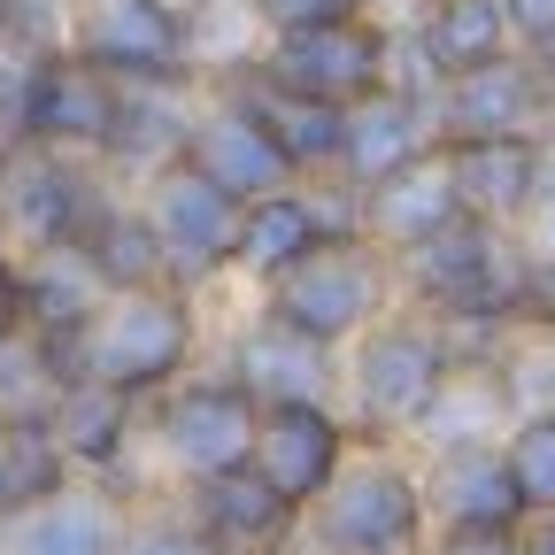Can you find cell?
Returning a JSON list of instances; mask_svg holds the SVG:
<instances>
[{
  "label": "cell",
  "instance_id": "obj_1",
  "mask_svg": "<svg viewBox=\"0 0 555 555\" xmlns=\"http://www.w3.org/2000/svg\"><path fill=\"white\" fill-rule=\"evenodd\" d=\"M54 356H62L69 386H108V393H131V401H155L178 378H193V356H201L193 294H178V286L108 294V309L69 339V347H54Z\"/></svg>",
  "mask_w": 555,
  "mask_h": 555
},
{
  "label": "cell",
  "instance_id": "obj_2",
  "mask_svg": "<svg viewBox=\"0 0 555 555\" xmlns=\"http://www.w3.org/2000/svg\"><path fill=\"white\" fill-rule=\"evenodd\" d=\"M301 525H309L317 555H416V540L433 525V502H425V478L401 455L371 448V455H347L332 494Z\"/></svg>",
  "mask_w": 555,
  "mask_h": 555
},
{
  "label": "cell",
  "instance_id": "obj_3",
  "mask_svg": "<svg viewBox=\"0 0 555 555\" xmlns=\"http://www.w3.org/2000/svg\"><path fill=\"white\" fill-rule=\"evenodd\" d=\"M116 208V193L101 185L93 163L54 155V147H0V224H9L16 255H47V247H86L93 224Z\"/></svg>",
  "mask_w": 555,
  "mask_h": 555
},
{
  "label": "cell",
  "instance_id": "obj_4",
  "mask_svg": "<svg viewBox=\"0 0 555 555\" xmlns=\"http://www.w3.org/2000/svg\"><path fill=\"white\" fill-rule=\"evenodd\" d=\"M386 286H393L386 247L324 240L309 262H294L286 278H278V286H262V309L278 324H294L301 339H317V347H347V339H363L386 317Z\"/></svg>",
  "mask_w": 555,
  "mask_h": 555
},
{
  "label": "cell",
  "instance_id": "obj_5",
  "mask_svg": "<svg viewBox=\"0 0 555 555\" xmlns=\"http://www.w3.org/2000/svg\"><path fill=\"white\" fill-rule=\"evenodd\" d=\"M448 378H455V356H448V339L425 309L378 317L356 339V363H347V393H356V416L371 433H416Z\"/></svg>",
  "mask_w": 555,
  "mask_h": 555
},
{
  "label": "cell",
  "instance_id": "obj_6",
  "mask_svg": "<svg viewBox=\"0 0 555 555\" xmlns=\"http://www.w3.org/2000/svg\"><path fill=\"white\" fill-rule=\"evenodd\" d=\"M255 433H262V401L240 393L224 371L217 378H178L170 393L147 401V440H155L163 470L185 478V486L247 470L255 463Z\"/></svg>",
  "mask_w": 555,
  "mask_h": 555
},
{
  "label": "cell",
  "instance_id": "obj_7",
  "mask_svg": "<svg viewBox=\"0 0 555 555\" xmlns=\"http://www.w3.org/2000/svg\"><path fill=\"white\" fill-rule=\"evenodd\" d=\"M139 208H147V224H155V240H163V262H170V286H178V294L208 286L217 270H232L247 208H240L224 185H208L193 163L155 170L147 193H139Z\"/></svg>",
  "mask_w": 555,
  "mask_h": 555
},
{
  "label": "cell",
  "instance_id": "obj_8",
  "mask_svg": "<svg viewBox=\"0 0 555 555\" xmlns=\"http://www.w3.org/2000/svg\"><path fill=\"white\" fill-rule=\"evenodd\" d=\"M69 54H86L116 86H185L193 69L185 16L170 0H93L69 31Z\"/></svg>",
  "mask_w": 555,
  "mask_h": 555
},
{
  "label": "cell",
  "instance_id": "obj_9",
  "mask_svg": "<svg viewBox=\"0 0 555 555\" xmlns=\"http://www.w3.org/2000/svg\"><path fill=\"white\" fill-rule=\"evenodd\" d=\"M116 116H124V86L101 78L86 54L54 47L31 78V101H24V139L31 147H54V155H78V163H108Z\"/></svg>",
  "mask_w": 555,
  "mask_h": 555
},
{
  "label": "cell",
  "instance_id": "obj_10",
  "mask_svg": "<svg viewBox=\"0 0 555 555\" xmlns=\"http://www.w3.org/2000/svg\"><path fill=\"white\" fill-rule=\"evenodd\" d=\"M262 78L286 86L301 101H324V108H356L371 93H386V39L371 24H324V31H294L262 54Z\"/></svg>",
  "mask_w": 555,
  "mask_h": 555
},
{
  "label": "cell",
  "instance_id": "obj_11",
  "mask_svg": "<svg viewBox=\"0 0 555 555\" xmlns=\"http://www.w3.org/2000/svg\"><path fill=\"white\" fill-rule=\"evenodd\" d=\"M347 416L332 401H286V409H262V433H255V470L286 494L301 517L332 494V478L347 470Z\"/></svg>",
  "mask_w": 555,
  "mask_h": 555
},
{
  "label": "cell",
  "instance_id": "obj_12",
  "mask_svg": "<svg viewBox=\"0 0 555 555\" xmlns=\"http://www.w3.org/2000/svg\"><path fill=\"white\" fill-rule=\"evenodd\" d=\"M555 86H547V69L502 54V62H486L470 69V78H448L433 116H440V147H455V139H540L532 124L547 116Z\"/></svg>",
  "mask_w": 555,
  "mask_h": 555
},
{
  "label": "cell",
  "instance_id": "obj_13",
  "mask_svg": "<svg viewBox=\"0 0 555 555\" xmlns=\"http://www.w3.org/2000/svg\"><path fill=\"white\" fill-rule=\"evenodd\" d=\"M178 163H193L208 185H224L240 208H255V201H270V193H294V185H301V170H294L286 147H278V139L255 124L247 101H224V108L193 116V139H185Z\"/></svg>",
  "mask_w": 555,
  "mask_h": 555
},
{
  "label": "cell",
  "instance_id": "obj_14",
  "mask_svg": "<svg viewBox=\"0 0 555 555\" xmlns=\"http://www.w3.org/2000/svg\"><path fill=\"white\" fill-rule=\"evenodd\" d=\"M448 155V178H455V201L463 217L478 224H525L540 208V185H547V139H455Z\"/></svg>",
  "mask_w": 555,
  "mask_h": 555
},
{
  "label": "cell",
  "instance_id": "obj_15",
  "mask_svg": "<svg viewBox=\"0 0 555 555\" xmlns=\"http://www.w3.org/2000/svg\"><path fill=\"white\" fill-rule=\"evenodd\" d=\"M425 155H440V116H433V101H416V93H393V86H386V93H371V101L347 108L339 178L356 185V193H371V185L416 170Z\"/></svg>",
  "mask_w": 555,
  "mask_h": 555
},
{
  "label": "cell",
  "instance_id": "obj_16",
  "mask_svg": "<svg viewBox=\"0 0 555 555\" xmlns=\"http://www.w3.org/2000/svg\"><path fill=\"white\" fill-rule=\"evenodd\" d=\"M185 517H193V532L208 547H224V555H278V547L294 540V525H301V509L278 494L255 463L185 486Z\"/></svg>",
  "mask_w": 555,
  "mask_h": 555
},
{
  "label": "cell",
  "instance_id": "obj_17",
  "mask_svg": "<svg viewBox=\"0 0 555 555\" xmlns=\"http://www.w3.org/2000/svg\"><path fill=\"white\" fill-rule=\"evenodd\" d=\"M224 378L240 386V393H255L262 409H286V401H332V386H339V363H332V347H317V339H301L294 324H278L270 309L232 339V363H224Z\"/></svg>",
  "mask_w": 555,
  "mask_h": 555
},
{
  "label": "cell",
  "instance_id": "obj_18",
  "mask_svg": "<svg viewBox=\"0 0 555 555\" xmlns=\"http://www.w3.org/2000/svg\"><path fill=\"white\" fill-rule=\"evenodd\" d=\"M131 540V502L101 478H69L47 509L0 532V555H124Z\"/></svg>",
  "mask_w": 555,
  "mask_h": 555
},
{
  "label": "cell",
  "instance_id": "obj_19",
  "mask_svg": "<svg viewBox=\"0 0 555 555\" xmlns=\"http://www.w3.org/2000/svg\"><path fill=\"white\" fill-rule=\"evenodd\" d=\"M425 502H433L440 532H525V525H532L502 448H455V455H433V470H425Z\"/></svg>",
  "mask_w": 555,
  "mask_h": 555
},
{
  "label": "cell",
  "instance_id": "obj_20",
  "mask_svg": "<svg viewBox=\"0 0 555 555\" xmlns=\"http://www.w3.org/2000/svg\"><path fill=\"white\" fill-rule=\"evenodd\" d=\"M147 433V401L131 393H108V386H69L62 393V416H54V440L69 455L78 478H101L124 494V470H131V448ZM131 502V494H124Z\"/></svg>",
  "mask_w": 555,
  "mask_h": 555
},
{
  "label": "cell",
  "instance_id": "obj_21",
  "mask_svg": "<svg viewBox=\"0 0 555 555\" xmlns=\"http://www.w3.org/2000/svg\"><path fill=\"white\" fill-rule=\"evenodd\" d=\"M463 217V201H455V178H448V155H425L416 170L386 178L363 193V240L386 247V255H409V247H425L433 232H448Z\"/></svg>",
  "mask_w": 555,
  "mask_h": 555
},
{
  "label": "cell",
  "instance_id": "obj_22",
  "mask_svg": "<svg viewBox=\"0 0 555 555\" xmlns=\"http://www.w3.org/2000/svg\"><path fill=\"white\" fill-rule=\"evenodd\" d=\"M324 240H332V224H324V208H317V193H309V185L270 193V201H255V208H247L232 270L262 278V286H278V278H286L294 262H309Z\"/></svg>",
  "mask_w": 555,
  "mask_h": 555
},
{
  "label": "cell",
  "instance_id": "obj_23",
  "mask_svg": "<svg viewBox=\"0 0 555 555\" xmlns=\"http://www.w3.org/2000/svg\"><path fill=\"white\" fill-rule=\"evenodd\" d=\"M24 294H31V332L69 347L101 309H108V286L86 247H47V255H24Z\"/></svg>",
  "mask_w": 555,
  "mask_h": 555
},
{
  "label": "cell",
  "instance_id": "obj_24",
  "mask_svg": "<svg viewBox=\"0 0 555 555\" xmlns=\"http://www.w3.org/2000/svg\"><path fill=\"white\" fill-rule=\"evenodd\" d=\"M247 108H255V124L286 147V163L301 170V178H317V170H332L339 178V147H347V108H324V101H301V93H286V86H270L262 69H255V86L240 93Z\"/></svg>",
  "mask_w": 555,
  "mask_h": 555
},
{
  "label": "cell",
  "instance_id": "obj_25",
  "mask_svg": "<svg viewBox=\"0 0 555 555\" xmlns=\"http://www.w3.org/2000/svg\"><path fill=\"white\" fill-rule=\"evenodd\" d=\"M502 416L517 425V401H509V378L502 371H455L433 401V416L416 433L433 440V455H455V448H502Z\"/></svg>",
  "mask_w": 555,
  "mask_h": 555
},
{
  "label": "cell",
  "instance_id": "obj_26",
  "mask_svg": "<svg viewBox=\"0 0 555 555\" xmlns=\"http://www.w3.org/2000/svg\"><path fill=\"white\" fill-rule=\"evenodd\" d=\"M509 9L502 0H440L433 24H425V69L448 86V78H470V69L502 62L509 54Z\"/></svg>",
  "mask_w": 555,
  "mask_h": 555
},
{
  "label": "cell",
  "instance_id": "obj_27",
  "mask_svg": "<svg viewBox=\"0 0 555 555\" xmlns=\"http://www.w3.org/2000/svg\"><path fill=\"white\" fill-rule=\"evenodd\" d=\"M69 478L78 470H69L54 425H0V532L24 525L31 509H47Z\"/></svg>",
  "mask_w": 555,
  "mask_h": 555
},
{
  "label": "cell",
  "instance_id": "obj_28",
  "mask_svg": "<svg viewBox=\"0 0 555 555\" xmlns=\"http://www.w3.org/2000/svg\"><path fill=\"white\" fill-rule=\"evenodd\" d=\"M86 255H93L108 294H155V286H170L163 240H155V224H147V208H139V201L108 208V217L93 224V240H86Z\"/></svg>",
  "mask_w": 555,
  "mask_h": 555
},
{
  "label": "cell",
  "instance_id": "obj_29",
  "mask_svg": "<svg viewBox=\"0 0 555 555\" xmlns=\"http://www.w3.org/2000/svg\"><path fill=\"white\" fill-rule=\"evenodd\" d=\"M62 393H69V371L39 332L0 339V425H54Z\"/></svg>",
  "mask_w": 555,
  "mask_h": 555
},
{
  "label": "cell",
  "instance_id": "obj_30",
  "mask_svg": "<svg viewBox=\"0 0 555 555\" xmlns=\"http://www.w3.org/2000/svg\"><path fill=\"white\" fill-rule=\"evenodd\" d=\"M502 455H509V478L525 494V517H555V416H517Z\"/></svg>",
  "mask_w": 555,
  "mask_h": 555
},
{
  "label": "cell",
  "instance_id": "obj_31",
  "mask_svg": "<svg viewBox=\"0 0 555 555\" xmlns=\"http://www.w3.org/2000/svg\"><path fill=\"white\" fill-rule=\"evenodd\" d=\"M502 378H509L517 416H555V324H540L525 347H509Z\"/></svg>",
  "mask_w": 555,
  "mask_h": 555
},
{
  "label": "cell",
  "instance_id": "obj_32",
  "mask_svg": "<svg viewBox=\"0 0 555 555\" xmlns=\"http://www.w3.org/2000/svg\"><path fill=\"white\" fill-rule=\"evenodd\" d=\"M363 0H255V16L278 31V39H294V31H324V24H356Z\"/></svg>",
  "mask_w": 555,
  "mask_h": 555
},
{
  "label": "cell",
  "instance_id": "obj_33",
  "mask_svg": "<svg viewBox=\"0 0 555 555\" xmlns=\"http://www.w3.org/2000/svg\"><path fill=\"white\" fill-rule=\"evenodd\" d=\"M124 555H224L193 532V517H131V540Z\"/></svg>",
  "mask_w": 555,
  "mask_h": 555
},
{
  "label": "cell",
  "instance_id": "obj_34",
  "mask_svg": "<svg viewBox=\"0 0 555 555\" xmlns=\"http://www.w3.org/2000/svg\"><path fill=\"white\" fill-rule=\"evenodd\" d=\"M31 332V294H24V255L0 262V339H24Z\"/></svg>",
  "mask_w": 555,
  "mask_h": 555
},
{
  "label": "cell",
  "instance_id": "obj_35",
  "mask_svg": "<svg viewBox=\"0 0 555 555\" xmlns=\"http://www.w3.org/2000/svg\"><path fill=\"white\" fill-rule=\"evenodd\" d=\"M433 555H525V532H440Z\"/></svg>",
  "mask_w": 555,
  "mask_h": 555
},
{
  "label": "cell",
  "instance_id": "obj_36",
  "mask_svg": "<svg viewBox=\"0 0 555 555\" xmlns=\"http://www.w3.org/2000/svg\"><path fill=\"white\" fill-rule=\"evenodd\" d=\"M502 9H509V24H517V31H532V39H540V54L555 47V0H502Z\"/></svg>",
  "mask_w": 555,
  "mask_h": 555
},
{
  "label": "cell",
  "instance_id": "obj_37",
  "mask_svg": "<svg viewBox=\"0 0 555 555\" xmlns=\"http://www.w3.org/2000/svg\"><path fill=\"white\" fill-rule=\"evenodd\" d=\"M525 555H555V517H532L525 525Z\"/></svg>",
  "mask_w": 555,
  "mask_h": 555
},
{
  "label": "cell",
  "instance_id": "obj_38",
  "mask_svg": "<svg viewBox=\"0 0 555 555\" xmlns=\"http://www.w3.org/2000/svg\"><path fill=\"white\" fill-rule=\"evenodd\" d=\"M9 255H16V247H9V224H0V262H9Z\"/></svg>",
  "mask_w": 555,
  "mask_h": 555
}]
</instances>
